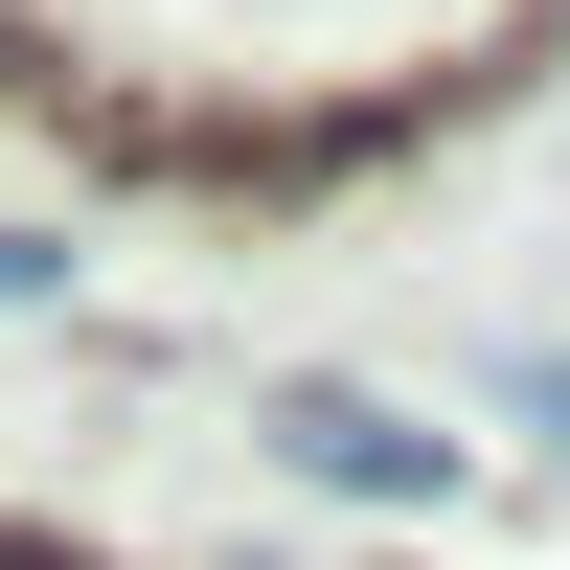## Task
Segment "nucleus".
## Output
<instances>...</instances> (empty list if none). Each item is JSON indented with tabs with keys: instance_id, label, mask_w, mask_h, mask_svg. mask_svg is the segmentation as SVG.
<instances>
[{
	"instance_id": "f257e3e1",
	"label": "nucleus",
	"mask_w": 570,
	"mask_h": 570,
	"mask_svg": "<svg viewBox=\"0 0 570 570\" xmlns=\"http://www.w3.org/2000/svg\"><path fill=\"white\" fill-rule=\"evenodd\" d=\"M274 456H297V480H343V502H434V434H389L365 389H297V411H274Z\"/></svg>"
}]
</instances>
